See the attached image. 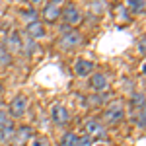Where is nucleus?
I'll return each mask as SVG.
<instances>
[{
	"mask_svg": "<svg viewBox=\"0 0 146 146\" xmlns=\"http://www.w3.org/2000/svg\"><path fill=\"white\" fill-rule=\"evenodd\" d=\"M125 117V107L121 101H113L111 105H107V109L103 111V121L109 125H117L121 123Z\"/></svg>",
	"mask_w": 146,
	"mask_h": 146,
	"instance_id": "nucleus-1",
	"label": "nucleus"
},
{
	"mask_svg": "<svg viewBox=\"0 0 146 146\" xmlns=\"http://www.w3.org/2000/svg\"><path fill=\"white\" fill-rule=\"evenodd\" d=\"M82 41H84L82 33L76 31V29H70V31H66V33L60 37L58 47H60V49H64V51H72V49H76V47L82 45Z\"/></svg>",
	"mask_w": 146,
	"mask_h": 146,
	"instance_id": "nucleus-2",
	"label": "nucleus"
},
{
	"mask_svg": "<svg viewBox=\"0 0 146 146\" xmlns=\"http://www.w3.org/2000/svg\"><path fill=\"white\" fill-rule=\"evenodd\" d=\"M8 117H14V119H18V117H23L25 111H27V98L20 94V96H16L14 100L10 101V109H8Z\"/></svg>",
	"mask_w": 146,
	"mask_h": 146,
	"instance_id": "nucleus-3",
	"label": "nucleus"
},
{
	"mask_svg": "<svg viewBox=\"0 0 146 146\" xmlns=\"http://www.w3.org/2000/svg\"><path fill=\"white\" fill-rule=\"evenodd\" d=\"M41 18H43L47 23H55L56 20L60 18V4H58V0H53V2H49V4L43 6Z\"/></svg>",
	"mask_w": 146,
	"mask_h": 146,
	"instance_id": "nucleus-4",
	"label": "nucleus"
},
{
	"mask_svg": "<svg viewBox=\"0 0 146 146\" xmlns=\"http://www.w3.org/2000/svg\"><path fill=\"white\" fill-rule=\"evenodd\" d=\"M4 49L14 55V53H22V37L18 31H10V33L6 35V39H4Z\"/></svg>",
	"mask_w": 146,
	"mask_h": 146,
	"instance_id": "nucleus-5",
	"label": "nucleus"
},
{
	"mask_svg": "<svg viewBox=\"0 0 146 146\" xmlns=\"http://www.w3.org/2000/svg\"><path fill=\"white\" fill-rule=\"evenodd\" d=\"M51 119H53V123L58 125V127H62V125L68 123V119H70V115H68L66 107L64 105H60V103H55L53 107H51Z\"/></svg>",
	"mask_w": 146,
	"mask_h": 146,
	"instance_id": "nucleus-6",
	"label": "nucleus"
},
{
	"mask_svg": "<svg viewBox=\"0 0 146 146\" xmlns=\"http://www.w3.org/2000/svg\"><path fill=\"white\" fill-rule=\"evenodd\" d=\"M60 16H62V20H64L66 25H76V23L82 22V14H80V10L74 6V4L66 6L64 10L60 12Z\"/></svg>",
	"mask_w": 146,
	"mask_h": 146,
	"instance_id": "nucleus-7",
	"label": "nucleus"
},
{
	"mask_svg": "<svg viewBox=\"0 0 146 146\" xmlns=\"http://www.w3.org/2000/svg\"><path fill=\"white\" fill-rule=\"evenodd\" d=\"M84 129H86V136H90L92 140L105 135V127H103L98 119H88V121L84 123Z\"/></svg>",
	"mask_w": 146,
	"mask_h": 146,
	"instance_id": "nucleus-8",
	"label": "nucleus"
},
{
	"mask_svg": "<svg viewBox=\"0 0 146 146\" xmlns=\"http://www.w3.org/2000/svg\"><path fill=\"white\" fill-rule=\"evenodd\" d=\"M25 35L31 37L33 41H37V39H43L47 35V29L41 22H33V23H29V25L25 27Z\"/></svg>",
	"mask_w": 146,
	"mask_h": 146,
	"instance_id": "nucleus-9",
	"label": "nucleus"
},
{
	"mask_svg": "<svg viewBox=\"0 0 146 146\" xmlns=\"http://www.w3.org/2000/svg\"><path fill=\"white\" fill-rule=\"evenodd\" d=\"M29 138H33V129L29 125H23L20 129H16V136H14V142L18 146H23L25 142H29Z\"/></svg>",
	"mask_w": 146,
	"mask_h": 146,
	"instance_id": "nucleus-10",
	"label": "nucleus"
},
{
	"mask_svg": "<svg viewBox=\"0 0 146 146\" xmlns=\"http://www.w3.org/2000/svg\"><path fill=\"white\" fill-rule=\"evenodd\" d=\"M90 86H92V90L103 92L109 88V80H107V76L103 72H96V74H92V78H90Z\"/></svg>",
	"mask_w": 146,
	"mask_h": 146,
	"instance_id": "nucleus-11",
	"label": "nucleus"
},
{
	"mask_svg": "<svg viewBox=\"0 0 146 146\" xmlns=\"http://www.w3.org/2000/svg\"><path fill=\"white\" fill-rule=\"evenodd\" d=\"M92 70H94V62L88 60V58H76L74 62V72L78 76H90Z\"/></svg>",
	"mask_w": 146,
	"mask_h": 146,
	"instance_id": "nucleus-12",
	"label": "nucleus"
},
{
	"mask_svg": "<svg viewBox=\"0 0 146 146\" xmlns=\"http://www.w3.org/2000/svg\"><path fill=\"white\" fill-rule=\"evenodd\" d=\"M14 136H16L14 121H8V123L0 129V142H2V144H10V142H14Z\"/></svg>",
	"mask_w": 146,
	"mask_h": 146,
	"instance_id": "nucleus-13",
	"label": "nucleus"
},
{
	"mask_svg": "<svg viewBox=\"0 0 146 146\" xmlns=\"http://www.w3.org/2000/svg\"><path fill=\"white\" fill-rule=\"evenodd\" d=\"M37 49H39V47H37V43H35L33 39L27 37V35H23L22 37V53L23 55H33Z\"/></svg>",
	"mask_w": 146,
	"mask_h": 146,
	"instance_id": "nucleus-14",
	"label": "nucleus"
},
{
	"mask_svg": "<svg viewBox=\"0 0 146 146\" xmlns=\"http://www.w3.org/2000/svg\"><path fill=\"white\" fill-rule=\"evenodd\" d=\"M78 140H80V136L76 133H64L60 136L58 146H78Z\"/></svg>",
	"mask_w": 146,
	"mask_h": 146,
	"instance_id": "nucleus-15",
	"label": "nucleus"
},
{
	"mask_svg": "<svg viewBox=\"0 0 146 146\" xmlns=\"http://www.w3.org/2000/svg\"><path fill=\"white\" fill-rule=\"evenodd\" d=\"M125 8L129 10V14H142L144 8H146V4L142 2V0H129Z\"/></svg>",
	"mask_w": 146,
	"mask_h": 146,
	"instance_id": "nucleus-16",
	"label": "nucleus"
},
{
	"mask_svg": "<svg viewBox=\"0 0 146 146\" xmlns=\"http://www.w3.org/2000/svg\"><path fill=\"white\" fill-rule=\"evenodd\" d=\"M22 20L27 23V25L33 23V22H39V20H37V10H35V8H27V10H23L22 12Z\"/></svg>",
	"mask_w": 146,
	"mask_h": 146,
	"instance_id": "nucleus-17",
	"label": "nucleus"
},
{
	"mask_svg": "<svg viewBox=\"0 0 146 146\" xmlns=\"http://www.w3.org/2000/svg\"><path fill=\"white\" fill-rule=\"evenodd\" d=\"M131 103H133V109H135V111L136 109H138V111H144V94H142V92H140V94H135Z\"/></svg>",
	"mask_w": 146,
	"mask_h": 146,
	"instance_id": "nucleus-18",
	"label": "nucleus"
},
{
	"mask_svg": "<svg viewBox=\"0 0 146 146\" xmlns=\"http://www.w3.org/2000/svg\"><path fill=\"white\" fill-rule=\"evenodd\" d=\"M117 22H125V23L131 22V14L125 6H117Z\"/></svg>",
	"mask_w": 146,
	"mask_h": 146,
	"instance_id": "nucleus-19",
	"label": "nucleus"
},
{
	"mask_svg": "<svg viewBox=\"0 0 146 146\" xmlns=\"http://www.w3.org/2000/svg\"><path fill=\"white\" fill-rule=\"evenodd\" d=\"M10 62H12V55L4 47H0V64H2V66H8Z\"/></svg>",
	"mask_w": 146,
	"mask_h": 146,
	"instance_id": "nucleus-20",
	"label": "nucleus"
},
{
	"mask_svg": "<svg viewBox=\"0 0 146 146\" xmlns=\"http://www.w3.org/2000/svg\"><path fill=\"white\" fill-rule=\"evenodd\" d=\"M29 146H49V140H47L45 136H41V135H33Z\"/></svg>",
	"mask_w": 146,
	"mask_h": 146,
	"instance_id": "nucleus-21",
	"label": "nucleus"
},
{
	"mask_svg": "<svg viewBox=\"0 0 146 146\" xmlns=\"http://www.w3.org/2000/svg\"><path fill=\"white\" fill-rule=\"evenodd\" d=\"M8 121H10V117H8V113L4 111V109H0V129H2L4 125L8 123Z\"/></svg>",
	"mask_w": 146,
	"mask_h": 146,
	"instance_id": "nucleus-22",
	"label": "nucleus"
},
{
	"mask_svg": "<svg viewBox=\"0 0 146 146\" xmlns=\"http://www.w3.org/2000/svg\"><path fill=\"white\" fill-rule=\"evenodd\" d=\"M78 146H92V138L90 136H80Z\"/></svg>",
	"mask_w": 146,
	"mask_h": 146,
	"instance_id": "nucleus-23",
	"label": "nucleus"
},
{
	"mask_svg": "<svg viewBox=\"0 0 146 146\" xmlns=\"http://www.w3.org/2000/svg\"><path fill=\"white\" fill-rule=\"evenodd\" d=\"M144 117H146V113H144V111H138L136 123H138V127H140V129H144Z\"/></svg>",
	"mask_w": 146,
	"mask_h": 146,
	"instance_id": "nucleus-24",
	"label": "nucleus"
},
{
	"mask_svg": "<svg viewBox=\"0 0 146 146\" xmlns=\"http://www.w3.org/2000/svg\"><path fill=\"white\" fill-rule=\"evenodd\" d=\"M138 53L144 55V39H140V43H138Z\"/></svg>",
	"mask_w": 146,
	"mask_h": 146,
	"instance_id": "nucleus-25",
	"label": "nucleus"
},
{
	"mask_svg": "<svg viewBox=\"0 0 146 146\" xmlns=\"http://www.w3.org/2000/svg\"><path fill=\"white\" fill-rule=\"evenodd\" d=\"M94 146H105V144H103V142H98V144H94Z\"/></svg>",
	"mask_w": 146,
	"mask_h": 146,
	"instance_id": "nucleus-26",
	"label": "nucleus"
},
{
	"mask_svg": "<svg viewBox=\"0 0 146 146\" xmlns=\"http://www.w3.org/2000/svg\"><path fill=\"white\" fill-rule=\"evenodd\" d=\"M0 109H2V98H0Z\"/></svg>",
	"mask_w": 146,
	"mask_h": 146,
	"instance_id": "nucleus-27",
	"label": "nucleus"
},
{
	"mask_svg": "<svg viewBox=\"0 0 146 146\" xmlns=\"http://www.w3.org/2000/svg\"><path fill=\"white\" fill-rule=\"evenodd\" d=\"M0 92H2V84H0Z\"/></svg>",
	"mask_w": 146,
	"mask_h": 146,
	"instance_id": "nucleus-28",
	"label": "nucleus"
}]
</instances>
